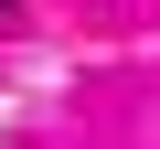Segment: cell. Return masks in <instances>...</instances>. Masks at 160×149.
I'll return each instance as SVG.
<instances>
[{"label": "cell", "mask_w": 160, "mask_h": 149, "mask_svg": "<svg viewBox=\"0 0 160 149\" xmlns=\"http://www.w3.org/2000/svg\"><path fill=\"white\" fill-rule=\"evenodd\" d=\"M0 11H11V0H0Z\"/></svg>", "instance_id": "obj_1"}]
</instances>
